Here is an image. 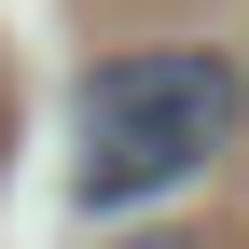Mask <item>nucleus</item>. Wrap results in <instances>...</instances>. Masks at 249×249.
I'll return each mask as SVG.
<instances>
[{
  "mask_svg": "<svg viewBox=\"0 0 249 249\" xmlns=\"http://www.w3.org/2000/svg\"><path fill=\"white\" fill-rule=\"evenodd\" d=\"M235 111H249V83L222 70V55H194V42H152V55H111L97 83H83V208H139V194H166V180H194L208 152L235 139Z\"/></svg>",
  "mask_w": 249,
  "mask_h": 249,
  "instance_id": "obj_1",
  "label": "nucleus"
}]
</instances>
